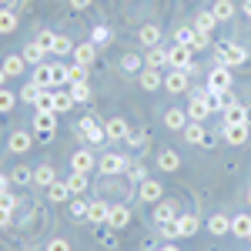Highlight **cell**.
Listing matches in <instances>:
<instances>
[{
  "instance_id": "obj_43",
  "label": "cell",
  "mask_w": 251,
  "mask_h": 251,
  "mask_svg": "<svg viewBox=\"0 0 251 251\" xmlns=\"http://www.w3.org/2000/svg\"><path fill=\"white\" fill-rule=\"evenodd\" d=\"M77 80H87V67L74 64V67H67V84H77Z\"/></svg>"
},
{
  "instance_id": "obj_13",
  "label": "cell",
  "mask_w": 251,
  "mask_h": 251,
  "mask_svg": "<svg viewBox=\"0 0 251 251\" xmlns=\"http://www.w3.org/2000/svg\"><path fill=\"white\" fill-rule=\"evenodd\" d=\"M164 87H168L171 94H181V91H188V71H174V67H171V74L164 77Z\"/></svg>"
},
{
  "instance_id": "obj_8",
  "label": "cell",
  "mask_w": 251,
  "mask_h": 251,
  "mask_svg": "<svg viewBox=\"0 0 251 251\" xmlns=\"http://www.w3.org/2000/svg\"><path fill=\"white\" fill-rule=\"evenodd\" d=\"M221 134H225V141H228V144H234V148H238V144H245V141H248L251 124H225V127H221Z\"/></svg>"
},
{
  "instance_id": "obj_59",
  "label": "cell",
  "mask_w": 251,
  "mask_h": 251,
  "mask_svg": "<svg viewBox=\"0 0 251 251\" xmlns=\"http://www.w3.org/2000/svg\"><path fill=\"white\" fill-rule=\"evenodd\" d=\"M248 124H251V107H248Z\"/></svg>"
},
{
  "instance_id": "obj_42",
  "label": "cell",
  "mask_w": 251,
  "mask_h": 251,
  "mask_svg": "<svg viewBox=\"0 0 251 251\" xmlns=\"http://www.w3.org/2000/svg\"><path fill=\"white\" fill-rule=\"evenodd\" d=\"M10 181H14V184H30V181H34V171L20 164V168H14V174H10Z\"/></svg>"
},
{
  "instance_id": "obj_40",
  "label": "cell",
  "mask_w": 251,
  "mask_h": 251,
  "mask_svg": "<svg viewBox=\"0 0 251 251\" xmlns=\"http://www.w3.org/2000/svg\"><path fill=\"white\" fill-rule=\"evenodd\" d=\"M14 104H17V94H14V91H7V87H0V114H10V111H14Z\"/></svg>"
},
{
  "instance_id": "obj_49",
  "label": "cell",
  "mask_w": 251,
  "mask_h": 251,
  "mask_svg": "<svg viewBox=\"0 0 251 251\" xmlns=\"http://www.w3.org/2000/svg\"><path fill=\"white\" fill-rule=\"evenodd\" d=\"M121 67H124V71H141V57H137V54H127V57L121 60Z\"/></svg>"
},
{
  "instance_id": "obj_56",
  "label": "cell",
  "mask_w": 251,
  "mask_h": 251,
  "mask_svg": "<svg viewBox=\"0 0 251 251\" xmlns=\"http://www.w3.org/2000/svg\"><path fill=\"white\" fill-rule=\"evenodd\" d=\"M7 184H10V181H7V177L0 174V191H7Z\"/></svg>"
},
{
  "instance_id": "obj_21",
  "label": "cell",
  "mask_w": 251,
  "mask_h": 251,
  "mask_svg": "<svg viewBox=\"0 0 251 251\" xmlns=\"http://www.w3.org/2000/svg\"><path fill=\"white\" fill-rule=\"evenodd\" d=\"M225 124H248V107H241V104L225 107Z\"/></svg>"
},
{
  "instance_id": "obj_51",
  "label": "cell",
  "mask_w": 251,
  "mask_h": 251,
  "mask_svg": "<svg viewBox=\"0 0 251 251\" xmlns=\"http://www.w3.org/2000/svg\"><path fill=\"white\" fill-rule=\"evenodd\" d=\"M37 111H54V94H40V100H37Z\"/></svg>"
},
{
  "instance_id": "obj_18",
  "label": "cell",
  "mask_w": 251,
  "mask_h": 251,
  "mask_svg": "<svg viewBox=\"0 0 251 251\" xmlns=\"http://www.w3.org/2000/svg\"><path fill=\"white\" fill-rule=\"evenodd\" d=\"M144 64H148V67H168V50H164V47H151V50H148V54H144Z\"/></svg>"
},
{
  "instance_id": "obj_29",
  "label": "cell",
  "mask_w": 251,
  "mask_h": 251,
  "mask_svg": "<svg viewBox=\"0 0 251 251\" xmlns=\"http://www.w3.org/2000/svg\"><path fill=\"white\" fill-rule=\"evenodd\" d=\"M208 228H211V234H218V238H221V234L231 231V218H225V214H214L211 221H208Z\"/></svg>"
},
{
  "instance_id": "obj_37",
  "label": "cell",
  "mask_w": 251,
  "mask_h": 251,
  "mask_svg": "<svg viewBox=\"0 0 251 251\" xmlns=\"http://www.w3.org/2000/svg\"><path fill=\"white\" fill-rule=\"evenodd\" d=\"M54 40H57V34H54V30H40L34 44H37V47L44 50V54H50V50H54Z\"/></svg>"
},
{
  "instance_id": "obj_52",
  "label": "cell",
  "mask_w": 251,
  "mask_h": 251,
  "mask_svg": "<svg viewBox=\"0 0 251 251\" xmlns=\"http://www.w3.org/2000/svg\"><path fill=\"white\" fill-rule=\"evenodd\" d=\"M47 251H71V241H64V238H50Z\"/></svg>"
},
{
  "instance_id": "obj_5",
  "label": "cell",
  "mask_w": 251,
  "mask_h": 251,
  "mask_svg": "<svg viewBox=\"0 0 251 251\" xmlns=\"http://www.w3.org/2000/svg\"><path fill=\"white\" fill-rule=\"evenodd\" d=\"M208 91H218V94L231 91V71H228L225 64H218L211 74H208Z\"/></svg>"
},
{
  "instance_id": "obj_24",
  "label": "cell",
  "mask_w": 251,
  "mask_h": 251,
  "mask_svg": "<svg viewBox=\"0 0 251 251\" xmlns=\"http://www.w3.org/2000/svg\"><path fill=\"white\" fill-rule=\"evenodd\" d=\"M174 218H177V208H174L171 201H161V204L154 208V221L157 225H168V221H174Z\"/></svg>"
},
{
  "instance_id": "obj_55",
  "label": "cell",
  "mask_w": 251,
  "mask_h": 251,
  "mask_svg": "<svg viewBox=\"0 0 251 251\" xmlns=\"http://www.w3.org/2000/svg\"><path fill=\"white\" fill-rule=\"evenodd\" d=\"M245 17L251 20V0H245Z\"/></svg>"
},
{
  "instance_id": "obj_25",
  "label": "cell",
  "mask_w": 251,
  "mask_h": 251,
  "mask_svg": "<svg viewBox=\"0 0 251 251\" xmlns=\"http://www.w3.org/2000/svg\"><path fill=\"white\" fill-rule=\"evenodd\" d=\"M74 57H77L80 67H87V64H94L97 47H94V44H80V47H74Z\"/></svg>"
},
{
  "instance_id": "obj_33",
  "label": "cell",
  "mask_w": 251,
  "mask_h": 251,
  "mask_svg": "<svg viewBox=\"0 0 251 251\" xmlns=\"http://www.w3.org/2000/svg\"><path fill=\"white\" fill-rule=\"evenodd\" d=\"M40 94H44V87H40V84H34V80H30V84H24V91H20V97H24L27 104H34V107H37Z\"/></svg>"
},
{
  "instance_id": "obj_17",
  "label": "cell",
  "mask_w": 251,
  "mask_h": 251,
  "mask_svg": "<svg viewBox=\"0 0 251 251\" xmlns=\"http://www.w3.org/2000/svg\"><path fill=\"white\" fill-rule=\"evenodd\" d=\"M71 198V188H67V181H54L50 188H47V201H54V204H64Z\"/></svg>"
},
{
  "instance_id": "obj_20",
  "label": "cell",
  "mask_w": 251,
  "mask_h": 251,
  "mask_svg": "<svg viewBox=\"0 0 251 251\" xmlns=\"http://www.w3.org/2000/svg\"><path fill=\"white\" fill-rule=\"evenodd\" d=\"M107 225H111V228H127V225H131V211H127L124 204L111 208V218H107Z\"/></svg>"
},
{
  "instance_id": "obj_39",
  "label": "cell",
  "mask_w": 251,
  "mask_h": 251,
  "mask_svg": "<svg viewBox=\"0 0 251 251\" xmlns=\"http://www.w3.org/2000/svg\"><path fill=\"white\" fill-rule=\"evenodd\" d=\"M67 188H71V194H84L87 191V174H71V177H67Z\"/></svg>"
},
{
  "instance_id": "obj_50",
  "label": "cell",
  "mask_w": 251,
  "mask_h": 251,
  "mask_svg": "<svg viewBox=\"0 0 251 251\" xmlns=\"http://www.w3.org/2000/svg\"><path fill=\"white\" fill-rule=\"evenodd\" d=\"M208 44H211V37H208V34H201V30H194V54H198V50H204Z\"/></svg>"
},
{
  "instance_id": "obj_38",
  "label": "cell",
  "mask_w": 251,
  "mask_h": 251,
  "mask_svg": "<svg viewBox=\"0 0 251 251\" xmlns=\"http://www.w3.org/2000/svg\"><path fill=\"white\" fill-rule=\"evenodd\" d=\"M20 57L27 60V64H34V67H37V64H44V50H40L37 44H27V47H24V54H20Z\"/></svg>"
},
{
  "instance_id": "obj_47",
  "label": "cell",
  "mask_w": 251,
  "mask_h": 251,
  "mask_svg": "<svg viewBox=\"0 0 251 251\" xmlns=\"http://www.w3.org/2000/svg\"><path fill=\"white\" fill-rule=\"evenodd\" d=\"M71 50H74V44H71L67 37H57V40H54V50H50V54H71Z\"/></svg>"
},
{
  "instance_id": "obj_45",
  "label": "cell",
  "mask_w": 251,
  "mask_h": 251,
  "mask_svg": "<svg viewBox=\"0 0 251 251\" xmlns=\"http://www.w3.org/2000/svg\"><path fill=\"white\" fill-rule=\"evenodd\" d=\"M71 218L74 221H84L87 218V201H71Z\"/></svg>"
},
{
  "instance_id": "obj_53",
  "label": "cell",
  "mask_w": 251,
  "mask_h": 251,
  "mask_svg": "<svg viewBox=\"0 0 251 251\" xmlns=\"http://www.w3.org/2000/svg\"><path fill=\"white\" fill-rule=\"evenodd\" d=\"M10 218H14V208H3V204H0V228L10 225Z\"/></svg>"
},
{
  "instance_id": "obj_44",
  "label": "cell",
  "mask_w": 251,
  "mask_h": 251,
  "mask_svg": "<svg viewBox=\"0 0 251 251\" xmlns=\"http://www.w3.org/2000/svg\"><path fill=\"white\" fill-rule=\"evenodd\" d=\"M131 148H148V134L144 131H127V137H124Z\"/></svg>"
},
{
  "instance_id": "obj_1",
  "label": "cell",
  "mask_w": 251,
  "mask_h": 251,
  "mask_svg": "<svg viewBox=\"0 0 251 251\" xmlns=\"http://www.w3.org/2000/svg\"><path fill=\"white\" fill-rule=\"evenodd\" d=\"M168 67L194 74V71H198V64H194V50H191V47H181V44H174L171 50H168Z\"/></svg>"
},
{
  "instance_id": "obj_19",
  "label": "cell",
  "mask_w": 251,
  "mask_h": 251,
  "mask_svg": "<svg viewBox=\"0 0 251 251\" xmlns=\"http://www.w3.org/2000/svg\"><path fill=\"white\" fill-rule=\"evenodd\" d=\"M231 234H238V238H251V214H234L231 218Z\"/></svg>"
},
{
  "instance_id": "obj_28",
  "label": "cell",
  "mask_w": 251,
  "mask_h": 251,
  "mask_svg": "<svg viewBox=\"0 0 251 251\" xmlns=\"http://www.w3.org/2000/svg\"><path fill=\"white\" fill-rule=\"evenodd\" d=\"M157 40H161V27H157V24H144V27H141V44H144V47H154Z\"/></svg>"
},
{
  "instance_id": "obj_30",
  "label": "cell",
  "mask_w": 251,
  "mask_h": 251,
  "mask_svg": "<svg viewBox=\"0 0 251 251\" xmlns=\"http://www.w3.org/2000/svg\"><path fill=\"white\" fill-rule=\"evenodd\" d=\"M214 20H231L234 17V3L231 0H214Z\"/></svg>"
},
{
  "instance_id": "obj_22",
  "label": "cell",
  "mask_w": 251,
  "mask_h": 251,
  "mask_svg": "<svg viewBox=\"0 0 251 251\" xmlns=\"http://www.w3.org/2000/svg\"><path fill=\"white\" fill-rule=\"evenodd\" d=\"M181 134H184V141H188V144H201L208 131L201 127V121H191V124H184V131H181Z\"/></svg>"
},
{
  "instance_id": "obj_36",
  "label": "cell",
  "mask_w": 251,
  "mask_h": 251,
  "mask_svg": "<svg viewBox=\"0 0 251 251\" xmlns=\"http://www.w3.org/2000/svg\"><path fill=\"white\" fill-rule=\"evenodd\" d=\"M174 44L191 47V50H194V27H177V30H174Z\"/></svg>"
},
{
  "instance_id": "obj_58",
  "label": "cell",
  "mask_w": 251,
  "mask_h": 251,
  "mask_svg": "<svg viewBox=\"0 0 251 251\" xmlns=\"http://www.w3.org/2000/svg\"><path fill=\"white\" fill-rule=\"evenodd\" d=\"M3 80H7V74H3V67H0V87H3Z\"/></svg>"
},
{
  "instance_id": "obj_12",
  "label": "cell",
  "mask_w": 251,
  "mask_h": 251,
  "mask_svg": "<svg viewBox=\"0 0 251 251\" xmlns=\"http://www.w3.org/2000/svg\"><path fill=\"white\" fill-rule=\"evenodd\" d=\"M87 218H91L94 225H107V218H111V204H107V201H91V204H87Z\"/></svg>"
},
{
  "instance_id": "obj_57",
  "label": "cell",
  "mask_w": 251,
  "mask_h": 251,
  "mask_svg": "<svg viewBox=\"0 0 251 251\" xmlns=\"http://www.w3.org/2000/svg\"><path fill=\"white\" fill-rule=\"evenodd\" d=\"M161 251H181V248H177V245H168V248H161Z\"/></svg>"
},
{
  "instance_id": "obj_14",
  "label": "cell",
  "mask_w": 251,
  "mask_h": 251,
  "mask_svg": "<svg viewBox=\"0 0 251 251\" xmlns=\"http://www.w3.org/2000/svg\"><path fill=\"white\" fill-rule=\"evenodd\" d=\"M141 87H144V91H157V87H164V77H161V74H157L154 67H141Z\"/></svg>"
},
{
  "instance_id": "obj_26",
  "label": "cell",
  "mask_w": 251,
  "mask_h": 251,
  "mask_svg": "<svg viewBox=\"0 0 251 251\" xmlns=\"http://www.w3.org/2000/svg\"><path fill=\"white\" fill-rule=\"evenodd\" d=\"M164 188L157 181H141V201H161Z\"/></svg>"
},
{
  "instance_id": "obj_31",
  "label": "cell",
  "mask_w": 251,
  "mask_h": 251,
  "mask_svg": "<svg viewBox=\"0 0 251 251\" xmlns=\"http://www.w3.org/2000/svg\"><path fill=\"white\" fill-rule=\"evenodd\" d=\"M24 64H27V60L20 57V54H10V57L3 60V74H7V77H17L20 71H24Z\"/></svg>"
},
{
  "instance_id": "obj_3",
  "label": "cell",
  "mask_w": 251,
  "mask_h": 251,
  "mask_svg": "<svg viewBox=\"0 0 251 251\" xmlns=\"http://www.w3.org/2000/svg\"><path fill=\"white\" fill-rule=\"evenodd\" d=\"M127 164H131V157L117 154V151H107L104 157H97V171L107 174V177H114V174H124V171H127Z\"/></svg>"
},
{
  "instance_id": "obj_9",
  "label": "cell",
  "mask_w": 251,
  "mask_h": 251,
  "mask_svg": "<svg viewBox=\"0 0 251 251\" xmlns=\"http://www.w3.org/2000/svg\"><path fill=\"white\" fill-rule=\"evenodd\" d=\"M198 214H177L174 218V228H177V238H191V234H198Z\"/></svg>"
},
{
  "instance_id": "obj_41",
  "label": "cell",
  "mask_w": 251,
  "mask_h": 251,
  "mask_svg": "<svg viewBox=\"0 0 251 251\" xmlns=\"http://www.w3.org/2000/svg\"><path fill=\"white\" fill-rule=\"evenodd\" d=\"M71 107H74V97L71 94H54V114H64Z\"/></svg>"
},
{
  "instance_id": "obj_34",
  "label": "cell",
  "mask_w": 251,
  "mask_h": 251,
  "mask_svg": "<svg viewBox=\"0 0 251 251\" xmlns=\"http://www.w3.org/2000/svg\"><path fill=\"white\" fill-rule=\"evenodd\" d=\"M157 164H161V171H177V168H181V157L174 154V151H161Z\"/></svg>"
},
{
  "instance_id": "obj_11",
  "label": "cell",
  "mask_w": 251,
  "mask_h": 251,
  "mask_svg": "<svg viewBox=\"0 0 251 251\" xmlns=\"http://www.w3.org/2000/svg\"><path fill=\"white\" fill-rule=\"evenodd\" d=\"M127 131H131V127H127V121H124V117H111V121L104 124V134L111 137V141H124Z\"/></svg>"
},
{
  "instance_id": "obj_15",
  "label": "cell",
  "mask_w": 251,
  "mask_h": 251,
  "mask_svg": "<svg viewBox=\"0 0 251 251\" xmlns=\"http://www.w3.org/2000/svg\"><path fill=\"white\" fill-rule=\"evenodd\" d=\"M184 124H188V111H181V107H171L164 114V127H171V131H184Z\"/></svg>"
},
{
  "instance_id": "obj_2",
  "label": "cell",
  "mask_w": 251,
  "mask_h": 251,
  "mask_svg": "<svg viewBox=\"0 0 251 251\" xmlns=\"http://www.w3.org/2000/svg\"><path fill=\"white\" fill-rule=\"evenodd\" d=\"M218 64H225V67H241V64H248V50L245 47H238V44H218Z\"/></svg>"
},
{
  "instance_id": "obj_27",
  "label": "cell",
  "mask_w": 251,
  "mask_h": 251,
  "mask_svg": "<svg viewBox=\"0 0 251 251\" xmlns=\"http://www.w3.org/2000/svg\"><path fill=\"white\" fill-rule=\"evenodd\" d=\"M214 27H218L214 14H211V10H201V14H198V20H194V30H201V34H211Z\"/></svg>"
},
{
  "instance_id": "obj_6",
  "label": "cell",
  "mask_w": 251,
  "mask_h": 251,
  "mask_svg": "<svg viewBox=\"0 0 251 251\" xmlns=\"http://www.w3.org/2000/svg\"><path fill=\"white\" fill-rule=\"evenodd\" d=\"M34 131H37L40 137H54V131H57L54 111H37V114H34Z\"/></svg>"
},
{
  "instance_id": "obj_23",
  "label": "cell",
  "mask_w": 251,
  "mask_h": 251,
  "mask_svg": "<svg viewBox=\"0 0 251 251\" xmlns=\"http://www.w3.org/2000/svg\"><path fill=\"white\" fill-rule=\"evenodd\" d=\"M54 181H57V171H54L50 164H44V168L34 171V184H37V188H50Z\"/></svg>"
},
{
  "instance_id": "obj_32",
  "label": "cell",
  "mask_w": 251,
  "mask_h": 251,
  "mask_svg": "<svg viewBox=\"0 0 251 251\" xmlns=\"http://www.w3.org/2000/svg\"><path fill=\"white\" fill-rule=\"evenodd\" d=\"M71 97H74V104H84V100H91V84H87V80H77V84H71Z\"/></svg>"
},
{
  "instance_id": "obj_60",
  "label": "cell",
  "mask_w": 251,
  "mask_h": 251,
  "mask_svg": "<svg viewBox=\"0 0 251 251\" xmlns=\"http://www.w3.org/2000/svg\"><path fill=\"white\" fill-rule=\"evenodd\" d=\"M248 201H251V188H248Z\"/></svg>"
},
{
  "instance_id": "obj_54",
  "label": "cell",
  "mask_w": 251,
  "mask_h": 251,
  "mask_svg": "<svg viewBox=\"0 0 251 251\" xmlns=\"http://www.w3.org/2000/svg\"><path fill=\"white\" fill-rule=\"evenodd\" d=\"M87 3H91V0H71V7H77V10H84Z\"/></svg>"
},
{
  "instance_id": "obj_48",
  "label": "cell",
  "mask_w": 251,
  "mask_h": 251,
  "mask_svg": "<svg viewBox=\"0 0 251 251\" xmlns=\"http://www.w3.org/2000/svg\"><path fill=\"white\" fill-rule=\"evenodd\" d=\"M127 174H131V181H137V184H141V181H148V171H144L141 164H127Z\"/></svg>"
},
{
  "instance_id": "obj_16",
  "label": "cell",
  "mask_w": 251,
  "mask_h": 251,
  "mask_svg": "<svg viewBox=\"0 0 251 251\" xmlns=\"http://www.w3.org/2000/svg\"><path fill=\"white\" fill-rule=\"evenodd\" d=\"M208 114H211V111H208L204 97H201V91H198V94L191 97V104H188V117H191V121H204Z\"/></svg>"
},
{
  "instance_id": "obj_4",
  "label": "cell",
  "mask_w": 251,
  "mask_h": 251,
  "mask_svg": "<svg viewBox=\"0 0 251 251\" xmlns=\"http://www.w3.org/2000/svg\"><path fill=\"white\" fill-rule=\"evenodd\" d=\"M77 131H80V137H84V141H87L91 148H97V144H100V141L107 137V134H104V127L97 124L94 117H84V121L77 124Z\"/></svg>"
},
{
  "instance_id": "obj_46",
  "label": "cell",
  "mask_w": 251,
  "mask_h": 251,
  "mask_svg": "<svg viewBox=\"0 0 251 251\" xmlns=\"http://www.w3.org/2000/svg\"><path fill=\"white\" fill-rule=\"evenodd\" d=\"M91 40H94V47H100V44H107V40H111V30H107V27H94Z\"/></svg>"
},
{
  "instance_id": "obj_35",
  "label": "cell",
  "mask_w": 251,
  "mask_h": 251,
  "mask_svg": "<svg viewBox=\"0 0 251 251\" xmlns=\"http://www.w3.org/2000/svg\"><path fill=\"white\" fill-rule=\"evenodd\" d=\"M17 30V14L14 10H0V34H14Z\"/></svg>"
},
{
  "instance_id": "obj_10",
  "label": "cell",
  "mask_w": 251,
  "mask_h": 251,
  "mask_svg": "<svg viewBox=\"0 0 251 251\" xmlns=\"http://www.w3.org/2000/svg\"><path fill=\"white\" fill-rule=\"evenodd\" d=\"M7 148H10L14 154H27V151L34 148V137L27 134V131H14V134H10V141H7Z\"/></svg>"
},
{
  "instance_id": "obj_7",
  "label": "cell",
  "mask_w": 251,
  "mask_h": 251,
  "mask_svg": "<svg viewBox=\"0 0 251 251\" xmlns=\"http://www.w3.org/2000/svg\"><path fill=\"white\" fill-rule=\"evenodd\" d=\"M71 168L77 174H91L97 168V157L91 154V148H80V151H74V157H71Z\"/></svg>"
}]
</instances>
